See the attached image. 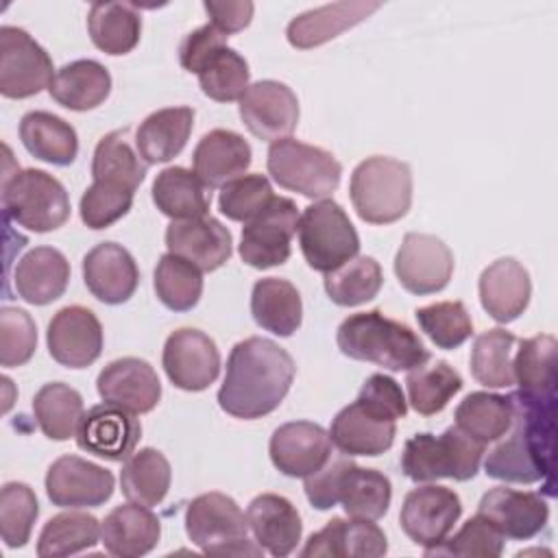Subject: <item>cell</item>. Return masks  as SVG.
Wrapping results in <instances>:
<instances>
[{"label":"cell","instance_id":"ba28073f","mask_svg":"<svg viewBox=\"0 0 558 558\" xmlns=\"http://www.w3.org/2000/svg\"><path fill=\"white\" fill-rule=\"evenodd\" d=\"M299 246L310 268L331 272L360 251V238L347 211L331 198L305 207L296 225Z\"/></svg>","mask_w":558,"mask_h":558},{"label":"cell","instance_id":"44dd1931","mask_svg":"<svg viewBox=\"0 0 558 558\" xmlns=\"http://www.w3.org/2000/svg\"><path fill=\"white\" fill-rule=\"evenodd\" d=\"M96 390L102 401L133 414L150 412L161 399V384L155 368L140 357L109 362L96 379Z\"/></svg>","mask_w":558,"mask_h":558},{"label":"cell","instance_id":"cb8c5ba5","mask_svg":"<svg viewBox=\"0 0 558 558\" xmlns=\"http://www.w3.org/2000/svg\"><path fill=\"white\" fill-rule=\"evenodd\" d=\"M388 551L386 534L366 519H331L318 532H314L305 547L303 558L327 556V558H379Z\"/></svg>","mask_w":558,"mask_h":558},{"label":"cell","instance_id":"9f6ffc18","mask_svg":"<svg viewBox=\"0 0 558 558\" xmlns=\"http://www.w3.org/2000/svg\"><path fill=\"white\" fill-rule=\"evenodd\" d=\"M37 347V327L20 307L0 310V364L4 368L26 364Z\"/></svg>","mask_w":558,"mask_h":558},{"label":"cell","instance_id":"680465c9","mask_svg":"<svg viewBox=\"0 0 558 558\" xmlns=\"http://www.w3.org/2000/svg\"><path fill=\"white\" fill-rule=\"evenodd\" d=\"M353 460L349 458H338L333 462H327L323 469L305 477V497L316 510H329L338 504V493H340V480L344 469Z\"/></svg>","mask_w":558,"mask_h":558},{"label":"cell","instance_id":"e0dca14e","mask_svg":"<svg viewBox=\"0 0 558 558\" xmlns=\"http://www.w3.org/2000/svg\"><path fill=\"white\" fill-rule=\"evenodd\" d=\"M240 118L255 137L279 142L296 129V94L279 81H257L240 98Z\"/></svg>","mask_w":558,"mask_h":558},{"label":"cell","instance_id":"f1b7e54d","mask_svg":"<svg viewBox=\"0 0 558 558\" xmlns=\"http://www.w3.org/2000/svg\"><path fill=\"white\" fill-rule=\"evenodd\" d=\"M161 536L159 519L140 504L113 508L100 523V541L111 556L137 558L148 554Z\"/></svg>","mask_w":558,"mask_h":558},{"label":"cell","instance_id":"db71d44e","mask_svg":"<svg viewBox=\"0 0 558 558\" xmlns=\"http://www.w3.org/2000/svg\"><path fill=\"white\" fill-rule=\"evenodd\" d=\"M272 185L264 174H242L220 187L218 207L235 222H248L272 201Z\"/></svg>","mask_w":558,"mask_h":558},{"label":"cell","instance_id":"ab89813d","mask_svg":"<svg viewBox=\"0 0 558 558\" xmlns=\"http://www.w3.org/2000/svg\"><path fill=\"white\" fill-rule=\"evenodd\" d=\"M172 471L166 456L153 447L133 451L120 471V486L129 501L140 506H157L170 488Z\"/></svg>","mask_w":558,"mask_h":558},{"label":"cell","instance_id":"11a10c76","mask_svg":"<svg viewBox=\"0 0 558 558\" xmlns=\"http://www.w3.org/2000/svg\"><path fill=\"white\" fill-rule=\"evenodd\" d=\"M504 551V536L480 514L469 519L453 536L445 538L440 545L423 549L425 556H480L497 558Z\"/></svg>","mask_w":558,"mask_h":558},{"label":"cell","instance_id":"8d00e7d4","mask_svg":"<svg viewBox=\"0 0 558 558\" xmlns=\"http://www.w3.org/2000/svg\"><path fill=\"white\" fill-rule=\"evenodd\" d=\"M87 33L98 50L126 54L140 41L142 15L131 2H96L89 7Z\"/></svg>","mask_w":558,"mask_h":558},{"label":"cell","instance_id":"7bdbcfd3","mask_svg":"<svg viewBox=\"0 0 558 558\" xmlns=\"http://www.w3.org/2000/svg\"><path fill=\"white\" fill-rule=\"evenodd\" d=\"M146 168L148 163L129 142V129L111 131L96 144L92 159L94 181L122 183L135 192L146 177Z\"/></svg>","mask_w":558,"mask_h":558},{"label":"cell","instance_id":"816d5d0a","mask_svg":"<svg viewBox=\"0 0 558 558\" xmlns=\"http://www.w3.org/2000/svg\"><path fill=\"white\" fill-rule=\"evenodd\" d=\"M39 504L28 484L9 482L0 490V536L7 547H24L31 538Z\"/></svg>","mask_w":558,"mask_h":558},{"label":"cell","instance_id":"d4e9b609","mask_svg":"<svg viewBox=\"0 0 558 558\" xmlns=\"http://www.w3.org/2000/svg\"><path fill=\"white\" fill-rule=\"evenodd\" d=\"M480 301L490 318L497 323L517 320L532 294L530 275L514 257H501L486 266L480 275Z\"/></svg>","mask_w":558,"mask_h":558},{"label":"cell","instance_id":"b9f144b4","mask_svg":"<svg viewBox=\"0 0 558 558\" xmlns=\"http://www.w3.org/2000/svg\"><path fill=\"white\" fill-rule=\"evenodd\" d=\"M514 408L510 395L495 392H471L456 408V425L480 442H493L506 436L512 425Z\"/></svg>","mask_w":558,"mask_h":558},{"label":"cell","instance_id":"6f0895ef","mask_svg":"<svg viewBox=\"0 0 558 558\" xmlns=\"http://www.w3.org/2000/svg\"><path fill=\"white\" fill-rule=\"evenodd\" d=\"M366 412H371L373 416L381 418V421H397L403 418L408 412V401L405 395L401 390V386L384 375V373H375L371 375L362 388L360 395L355 399Z\"/></svg>","mask_w":558,"mask_h":558},{"label":"cell","instance_id":"d590c367","mask_svg":"<svg viewBox=\"0 0 558 558\" xmlns=\"http://www.w3.org/2000/svg\"><path fill=\"white\" fill-rule=\"evenodd\" d=\"M153 203L172 220H194L207 216L209 192L196 172L181 166H170L163 168L153 181Z\"/></svg>","mask_w":558,"mask_h":558},{"label":"cell","instance_id":"7402d4cb","mask_svg":"<svg viewBox=\"0 0 558 558\" xmlns=\"http://www.w3.org/2000/svg\"><path fill=\"white\" fill-rule=\"evenodd\" d=\"M83 279L98 301L120 305L133 296L140 270L122 244L100 242L83 257Z\"/></svg>","mask_w":558,"mask_h":558},{"label":"cell","instance_id":"30bf717a","mask_svg":"<svg viewBox=\"0 0 558 558\" xmlns=\"http://www.w3.org/2000/svg\"><path fill=\"white\" fill-rule=\"evenodd\" d=\"M299 209L292 198L272 196V201L242 227L240 257L257 270L286 264L290 257V242L296 233Z\"/></svg>","mask_w":558,"mask_h":558},{"label":"cell","instance_id":"2e32d148","mask_svg":"<svg viewBox=\"0 0 558 558\" xmlns=\"http://www.w3.org/2000/svg\"><path fill=\"white\" fill-rule=\"evenodd\" d=\"M140 436L142 425L135 414L105 401L83 414L76 432V445L98 458L122 462L135 451Z\"/></svg>","mask_w":558,"mask_h":558},{"label":"cell","instance_id":"6da1fadb","mask_svg":"<svg viewBox=\"0 0 558 558\" xmlns=\"http://www.w3.org/2000/svg\"><path fill=\"white\" fill-rule=\"evenodd\" d=\"M294 373L292 355L277 342L262 336L240 340L229 353L218 405L235 418H262L279 408Z\"/></svg>","mask_w":558,"mask_h":558},{"label":"cell","instance_id":"f35d334b","mask_svg":"<svg viewBox=\"0 0 558 558\" xmlns=\"http://www.w3.org/2000/svg\"><path fill=\"white\" fill-rule=\"evenodd\" d=\"M519 392L534 399H556V338L549 333L519 342L512 357Z\"/></svg>","mask_w":558,"mask_h":558},{"label":"cell","instance_id":"7a4b0ae2","mask_svg":"<svg viewBox=\"0 0 558 558\" xmlns=\"http://www.w3.org/2000/svg\"><path fill=\"white\" fill-rule=\"evenodd\" d=\"M514 416L512 434L486 458L488 477L514 484H534L554 471V401L523 392L510 395Z\"/></svg>","mask_w":558,"mask_h":558},{"label":"cell","instance_id":"e575fe53","mask_svg":"<svg viewBox=\"0 0 558 558\" xmlns=\"http://www.w3.org/2000/svg\"><path fill=\"white\" fill-rule=\"evenodd\" d=\"M24 148L52 166H70L78 153V137L70 122L48 111H28L20 120Z\"/></svg>","mask_w":558,"mask_h":558},{"label":"cell","instance_id":"83f0119b","mask_svg":"<svg viewBox=\"0 0 558 558\" xmlns=\"http://www.w3.org/2000/svg\"><path fill=\"white\" fill-rule=\"evenodd\" d=\"M70 281V264L65 255L52 246H35L13 270V288L20 299L31 305H48L57 301Z\"/></svg>","mask_w":558,"mask_h":558},{"label":"cell","instance_id":"f5cc1de1","mask_svg":"<svg viewBox=\"0 0 558 558\" xmlns=\"http://www.w3.org/2000/svg\"><path fill=\"white\" fill-rule=\"evenodd\" d=\"M133 190L113 181H94L81 196V220L89 229H107L133 205Z\"/></svg>","mask_w":558,"mask_h":558},{"label":"cell","instance_id":"f907efd6","mask_svg":"<svg viewBox=\"0 0 558 558\" xmlns=\"http://www.w3.org/2000/svg\"><path fill=\"white\" fill-rule=\"evenodd\" d=\"M418 327L438 349H458L473 333V320L462 301H438L414 312Z\"/></svg>","mask_w":558,"mask_h":558},{"label":"cell","instance_id":"277c9868","mask_svg":"<svg viewBox=\"0 0 558 558\" xmlns=\"http://www.w3.org/2000/svg\"><path fill=\"white\" fill-rule=\"evenodd\" d=\"M482 456L484 442L451 425L440 436L423 432L408 438L401 453V471L412 482H436L442 477L466 482L475 477Z\"/></svg>","mask_w":558,"mask_h":558},{"label":"cell","instance_id":"4316f807","mask_svg":"<svg viewBox=\"0 0 558 558\" xmlns=\"http://www.w3.org/2000/svg\"><path fill=\"white\" fill-rule=\"evenodd\" d=\"M253 161L248 142L229 129H214L205 133L192 155L196 177L211 190L222 187L235 177H242Z\"/></svg>","mask_w":558,"mask_h":558},{"label":"cell","instance_id":"ee69618b","mask_svg":"<svg viewBox=\"0 0 558 558\" xmlns=\"http://www.w3.org/2000/svg\"><path fill=\"white\" fill-rule=\"evenodd\" d=\"M408 403L423 416H432L445 410L453 395L462 388L460 373L449 362L438 360L429 366H416L405 377Z\"/></svg>","mask_w":558,"mask_h":558},{"label":"cell","instance_id":"d6a6232c","mask_svg":"<svg viewBox=\"0 0 558 558\" xmlns=\"http://www.w3.org/2000/svg\"><path fill=\"white\" fill-rule=\"evenodd\" d=\"M50 96L65 109L89 111L102 105L111 92L109 70L94 59H78L57 70Z\"/></svg>","mask_w":558,"mask_h":558},{"label":"cell","instance_id":"91938a15","mask_svg":"<svg viewBox=\"0 0 558 558\" xmlns=\"http://www.w3.org/2000/svg\"><path fill=\"white\" fill-rule=\"evenodd\" d=\"M222 46H227V35L218 31L214 24H205L185 35V39L179 46V61L183 70L198 74L205 61Z\"/></svg>","mask_w":558,"mask_h":558},{"label":"cell","instance_id":"1f68e13d","mask_svg":"<svg viewBox=\"0 0 558 558\" xmlns=\"http://www.w3.org/2000/svg\"><path fill=\"white\" fill-rule=\"evenodd\" d=\"M194 124V109L168 107L153 111L137 126L135 148L146 163H163L174 159L187 144Z\"/></svg>","mask_w":558,"mask_h":558},{"label":"cell","instance_id":"836d02e7","mask_svg":"<svg viewBox=\"0 0 558 558\" xmlns=\"http://www.w3.org/2000/svg\"><path fill=\"white\" fill-rule=\"evenodd\" d=\"M251 314L255 323L281 338L292 336L301 327L303 303L299 290L279 277L255 281L251 292Z\"/></svg>","mask_w":558,"mask_h":558},{"label":"cell","instance_id":"bcb514c9","mask_svg":"<svg viewBox=\"0 0 558 558\" xmlns=\"http://www.w3.org/2000/svg\"><path fill=\"white\" fill-rule=\"evenodd\" d=\"M100 538V523L87 512L54 514L37 538V556L59 558L89 549Z\"/></svg>","mask_w":558,"mask_h":558},{"label":"cell","instance_id":"74e56055","mask_svg":"<svg viewBox=\"0 0 558 558\" xmlns=\"http://www.w3.org/2000/svg\"><path fill=\"white\" fill-rule=\"evenodd\" d=\"M392 499L390 480L377 469H364L351 462L340 480L338 504L353 519L377 521L388 512Z\"/></svg>","mask_w":558,"mask_h":558},{"label":"cell","instance_id":"681fc988","mask_svg":"<svg viewBox=\"0 0 558 558\" xmlns=\"http://www.w3.org/2000/svg\"><path fill=\"white\" fill-rule=\"evenodd\" d=\"M198 85L205 96L218 102H233L248 89V63L233 48H218L201 68Z\"/></svg>","mask_w":558,"mask_h":558},{"label":"cell","instance_id":"8992f818","mask_svg":"<svg viewBox=\"0 0 558 558\" xmlns=\"http://www.w3.org/2000/svg\"><path fill=\"white\" fill-rule=\"evenodd\" d=\"M2 209L7 220L35 233H48L70 218V198L52 174L37 168H17L15 172L4 170Z\"/></svg>","mask_w":558,"mask_h":558},{"label":"cell","instance_id":"8fae6325","mask_svg":"<svg viewBox=\"0 0 558 558\" xmlns=\"http://www.w3.org/2000/svg\"><path fill=\"white\" fill-rule=\"evenodd\" d=\"M52 59L17 26L0 28V94L7 98H28L52 83Z\"/></svg>","mask_w":558,"mask_h":558},{"label":"cell","instance_id":"52a82bcc","mask_svg":"<svg viewBox=\"0 0 558 558\" xmlns=\"http://www.w3.org/2000/svg\"><path fill=\"white\" fill-rule=\"evenodd\" d=\"M185 532L201 551L211 556H262L264 551L248 538L246 514L222 493H205L187 504Z\"/></svg>","mask_w":558,"mask_h":558},{"label":"cell","instance_id":"484cf974","mask_svg":"<svg viewBox=\"0 0 558 558\" xmlns=\"http://www.w3.org/2000/svg\"><path fill=\"white\" fill-rule=\"evenodd\" d=\"M248 530L255 536V543L272 556H288L301 541L303 523L290 499L262 493L253 497L246 508Z\"/></svg>","mask_w":558,"mask_h":558},{"label":"cell","instance_id":"f6af8a7d","mask_svg":"<svg viewBox=\"0 0 558 558\" xmlns=\"http://www.w3.org/2000/svg\"><path fill=\"white\" fill-rule=\"evenodd\" d=\"M384 275L379 262L366 255H355L331 272H325V292L336 305L342 307L362 305L375 299Z\"/></svg>","mask_w":558,"mask_h":558},{"label":"cell","instance_id":"5bb4252c","mask_svg":"<svg viewBox=\"0 0 558 558\" xmlns=\"http://www.w3.org/2000/svg\"><path fill=\"white\" fill-rule=\"evenodd\" d=\"M395 275L412 294L440 292L453 275V253L436 235L405 233L395 257Z\"/></svg>","mask_w":558,"mask_h":558},{"label":"cell","instance_id":"ac0fdd59","mask_svg":"<svg viewBox=\"0 0 558 558\" xmlns=\"http://www.w3.org/2000/svg\"><path fill=\"white\" fill-rule=\"evenodd\" d=\"M46 342L54 362L65 368H85L100 357L102 327L92 310L68 305L48 323Z\"/></svg>","mask_w":558,"mask_h":558},{"label":"cell","instance_id":"7c38bea8","mask_svg":"<svg viewBox=\"0 0 558 558\" xmlns=\"http://www.w3.org/2000/svg\"><path fill=\"white\" fill-rule=\"evenodd\" d=\"M462 514L460 497L447 486L412 488L401 506L399 523L405 536L423 549L440 545Z\"/></svg>","mask_w":558,"mask_h":558},{"label":"cell","instance_id":"9a60e30c","mask_svg":"<svg viewBox=\"0 0 558 558\" xmlns=\"http://www.w3.org/2000/svg\"><path fill=\"white\" fill-rule=\"evenodd\" d=\"M46 495L59 508H96L113 495V475L85 458L61 456L46 473Z\"/></svg>","mask_w":558,"mask_h":558},{"label":"cell","instance_id":"603a6c76","mask_svg":"<svg viewBox=\"0 0 558 558\" xmlns=\"http://www.w3.org/2000/svg\"><path fill=\"white\" fill-rule=\"evenodd\" d=\"M168 253L211 272L231 257V233L220 220L205 216L194 220H172L166 229Z\"/></svg>","mask_w":558,"mask_h":558},{"label":"cell","instance_id":"d6986e66","mask_svg":"<svg viewBox=\"0 0 558 558\" xmlns=\"http://www.w3.org/2000/svg\"><path fill=\"white\" fill-rule=\"evenodd\" d=\"M268 453L277 471L288 477L305 480L329 462L331 438L318 423L292 421L272 432Z\"/></svg>","mask_w":558,"mask_h":558},{"label":"cell","instance_id":"7dc6e473","mask_svg":"<svg viewBox=\"0 0 558 558\" xmlns=\"http://www.w3.org/2000/svg\"><path fill=\"white\" fill-rule=\"evenodd\" d=\"M517 338L506 329L480 333L471 349V373L486 388H508L514 384L512 357Z\"/></svg>","mask_w":558,"mask_h":558},{"label":"cell","instance_id":"9c48e42d","mask_svg":"<svg viewBox=\"0 0 558 558\" xmlns=\"http://www.w3.org/2000/svg\"><path fill=\"white\" fill-rule=\"evenodd\" d=\"M266 166L277 185L307 198L329 196L342 177V166L331 153L292 137L270 144Z\"/></svg>","mask_w":558,"mask_h":558},{"label":"cell","instance_id":"4dcf8cb0","mask_svg":"<svg viewBox=\"0 0 558 558\" xmlns=\"http://www.w3.org/2000/svg\"><path fill=\"white\" fill-rule=\"evenodd\" d=\"M379 7V2H333L305 11L288 24V41L301 50L320 46L366 20Z\"/></svg>","mask_w":558,"mask_h":558},{"label":"cell","instance_id":"5b68a950","mask_svg":"<svg viewBox=\"0 0 558 558\" xmlns=\"http://www.w3.org/2000/svg\"><path fill=\"white\" fill-rule=\"evenodd\" d=\"M353 209L364 222L390 225L403 218L412 203V172L405 161L368 157L355 166L349 183Z\"/></svg>","mask_w":558,"mask_h":558},{"label":"cell","instance_id":"4fadbf2b","mask_svg":"<svg viewBox=\"0 0 558 558\" xmlns=\"http://www.w3.org/2000/svg\"><path fill=\"white\" fill-rule=\"evenodd\" d=\"M168 379L187 392L209 388L220 373V351L201 329H177L168 336L161 353Z\"/></svg>","mask_w":558,"mask_h":558},{"label":"cell","instance_id":"94428289","mask_svg":"<svg viewBox=\"0 0 558 558\" xmlns=\"http://www.w3.org/2000/svg\"><path fill=\"white\" fill-rule=\"evenodd\" d=\"M205 11L209 13L211 22L218 31H222L227 37L231 33L244 31L251 24L253 17V2L240 0V2H205Z\"/></svg>","mask_w":558,"mask_h":558},{"label":"cell","instance_id":"ffe728a7","mask_svg":"<svg viewBox=\"0 0 558 558\" xmlns=\"http://www.w3.org/2000/svg\"><path fill=\"white\" fill-rule=\"evenodd\" d=\"M477 514L486 519L504 538L527 541L547 525L549 506L538 493L497 486L484 493Z\"/></svg>","mask_w":558,"mask_h":558},{"label":"cell","instance_id":"c3c4849f","mask_svg":"<svg viewBox=\"0 0 558 558\" xmlns=\"http://www.w3.org/2000/svg\"><path fill=\"white\" fill-rule=\"evenodd\" d=\"M203 270L187 259L166 253L155 268L157 299L172 312L192 310L203 294Z\"/></svg>","mask_w":558,"mask_h":558},{"label":"cell","instance_id":"3957f363","mask_svg":"<svg viewBox=\"0 0 558 558\" xmlns=\"http://www.w3.org/2000/svg\"><path fill=\"white\" fill-rule=\"evenodd\" d=\"M336 342L347 357L373 362L388 371H412L429 360L418 333L379 310L347 316L338 327Z\"/></svg>","mask_w":558,"mask_h":558},{"label":"cell","instance_id":"f546056e","mask_svg":"<svg viewBox=\"0 0 558 558\" xmlns=\"http://www.w3.org/2000/svg\"><path fill=\"white\" fill-rule=\"evenodd\" d=\"M397 427L392 421H381L366 412L357 401L342 408L329 429L331 445L344 456H379L395 442Z\"/></svg>","mask_w":558,"mask_h":558},{"label":"cell","instance_id":"60d3db41","mask_svg":"<svg viewBox=\"0 0 558 558\" xmlns=\"http://www.w3.org/2000/svg\"><path fill=\"white\" fill-rule=\"evenodd\" d=\"M33 412L39 429L50 440H68L76 436L85 408L78 390L63 381H52L35 392Z\"/></svg>","mask_w":558,"mask_h":558}]
</instances>
